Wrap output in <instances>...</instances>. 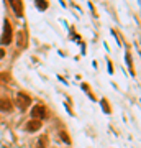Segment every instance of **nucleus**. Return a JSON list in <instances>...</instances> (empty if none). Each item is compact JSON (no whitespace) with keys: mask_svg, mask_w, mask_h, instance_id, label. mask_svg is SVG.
I'll use <instances>...</instances> for the list:
<instances>
[{"mask_svg":"<svg viewBox=\"0 0 141 148\" xmlns=\"http://www.w3.org/2000/svg\"><path fill=\"white\" fill-rule=\"evenodd\" d=\"M12 25L10 21L5 20V28H3V33H2V45H10L12 43Z\"/></svg>","mask_w":141,"mask_h":148,"instance_id":"f257e3e1","label":"nucleus"},{"mask_svg":"<svg viewBox=\"0 0 141 148\" xmlns=\"http://www.w3.org/2000/svg\"><path fill=\"white\" fill-rule=\"evenodd\" d=\"M61 138H63V140H64L66 143H69V142H71V140H69V138L66 137V133H64V132H61Z\"/></svg>","mask_w":141,"mask_h":148,"instance_id":"0eeeda50","label":"nucleus"},{"mask_svg":"<svg viewBox=\"0 0 141 148\" xmlns=\"http://www.w3.org/2000/svg\"><path fill=\"white\" fill-rule=\"evenodd\" d=\"M44 115H46V109L43 106H35L31 109V117L33 119H44Z\"/></svg>","mask_w":141,"mask_h":148,"instance_id":"7ed1b4c3","label":"nucleus"},{"mask_svg":"<svg viewBox=\"0 0 141 148\" xmlns=\"http://www.w3.org/2000/svg\"><path fill=\"white\" fill-rule=\"evenodd\" d=\"M30 102H31L30 95L23 94V92H18V94H16V106L20 107L21 110H25L26 107L30 106Z\"/></svg>","mask_w":141,"mask_h":148,"instance_id":"f03ea898","label":"nucleus"},{"mask_svg":"<svg viewBox=\"0 0 141 148\" xmlns=\"http://www.w3.org/2000/svg\"><path fill=\"white\" fill-rule=\"evenodd\" d=\"M10 5H12V8H13L15 12H18V16H21V3H20V2H18V3H15V2H12Z\"/></svg>","mask_w":141,"mask_h":148,"instance_id":"423d86ee","label":"nucleus"},{"mask_svg":"<svg viewBox=\"0 0 141 148\" xmlns=\"http://www.w3.org/2000/svg\"><path fill=\"white\" fill-rule=\"evenodd\" d=\"M12 104L8 99H0V112H10Z\"/></svg>","mask_w":141,"mask_h":148,"instance_id":"20e7f679","label":"nucleus"},{"mask_svg":"<svg viewBox=\"0 0 141 148\" xmlns=\"http://www.w3.org/2000/svg\"><path fill=\"white\" fill-rule=\"evenodd\" d=\"M40 127H41V122L40 120H31L28 125H26V130H30V132H36V130H40Z\"/></svg>","mask_w":141,"mask_h":148,"instance_id":"39448f33","label":"nucleus"},{"mask_svg":"<svg viewBox=\"0 0 141 148\" xmlns=\"http://www.w3.org/2000/svg\"><path fill=\"white\" fill-rule=\"evenodd\" d=\"M3 56H5V51H3V49H0V58H3Z\"/></svg>","mask_w":141,"mask_h":148,"instance_id":"6e6552de","label":"nucleus"}]
</instances>
